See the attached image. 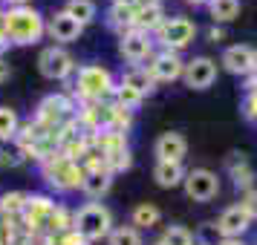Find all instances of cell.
<instances>
[{"label": "cell", "instance_id": "obj_1", "mask_svg": "<svg viewBox=\"0 0 257 245\" xmlns=\"http://www.w3.org/2000/svg\"><path fill=\"white\" fill-rule=\"evenodd\" d=\"M3 29L12 47H32L47 35V18L35 6H21V9H3Z\"/></svg>", "mask_w": 257, "mask_h": 245}, {"label": "cell", "instance_id": "obj_2", "mask_svg": "<svg viewBox=\"0 0 257 245\" xmlns=\"http://www.w3.org/2000/svg\"><path fill=\"white\" fill-rule=\"evenodd\" d=\"M116 93V78L113 72L101 64H84L75 70V95L84 104H101Z\"/></svg>", "mask_w": 257, "mask_h": 245}, {"label": "cell", "instance_id": "obj_3", "mask_svg": "<svg viewBox=\"0 0 257 245\" xmlns=\"http://www.w3.org/2000/svg\"><path fill=\"white\" fill-rule=\"evenodd\" d=\"M116 228L113 222V210L104 202H87L72 213V231H78L87 242H98L107 239V233Z\"/></svg>", "mask_w": 257, "mask_h": 245}, {"label": "cell", "instance_id": "obj_4", "mask_svg": "<svg viewBox=\"0 0 257 245\" xmlns=\"http://www.w3.org/2000/svg\"><path fill=\"white\" fill-rule=\"evenodd\" d=\"M199 29L197 24L191 21V18H182V15H176V18H165V24L156 29V44L168 52H182L188 49L194 41H197Z\"/></svg>", "mask_w": 257, "mask_h": 245}, {"label": "cell", "instance_id": "obj_5", "mask_svg": "<svg viewBox=\"0 0 257 245\" xmlns=\"http://www.w3.org/2000/svg\"><path fill=\"white\" fill-rule=\"evenodd\" d=\"M44 176H47V182L55 190H78L81 187V179H84V167L75 159L70 156H49L47 162H44Z\"/></svg>", "mask_w": 257, "mask_h": 245}, {"label": "cell", "instance_id": "obj_6", "mask_svg": "<svg viewBox=\"0 0 257 245\" xmlns=\"http://www.w3.org/2000/svg\"><path fill=\"white\" fill-rule=\"evenodd\" d=\"M78 70V64L72 58V52L67 47H44L38 55V72L47 81H70Z\"/></svg>", "mask_w": 257, "mask_h": 245}, {"label": "cell", "instance_id": "obj_7", "mask_svg": "<svg viewBox=\"0 0 257 245\" xmlns=\"http://www.w3.org/2000/svg\"><path fill=\"white\" fill-rule=\"evenodd\" d=\"M72 110H75V104H72L67 95H61V93L47 95L35 110V124H41L44 130L58 133V130H64V121L72 118Z\"/></svg>", "mask_w": 257, "mask_h": 245}, {"label": "cell", "instance_id": "obj_8", "mask_svg": "<svg viewBox=\"0 0 257 245\" xmlns=\"http://www.w3.org/2000/svg\"><path fill=\"white\" fill-rule=\"evenodd\" d=\"M118 55L127 61L130 67H142L145 61L156 55V41L153 35L142 32V29H130L124 35H118Z\"/></svg>", "mask_w": 257, "mask_h": 245}, {"label": "cell", "instance_id": "obj_9", "mask_svg": "<svg viewBox=\"0 0 257 245\" xmlns=\"http://www.w3.org/2000/svg\"><path fill=\"white\" fill-rule=\"evenodd\" d=\"M182 187H185V196L191 202H202L205 205V202L220 196V176L214 170H208V167H194V170L185 173Z\"/></svg>", "mask_w": 257, "mask_h": 245}, {"label": "cell", "instance_id": "obj_10", "mask_svg": "<svg viewBox=\"0 0 257 245\" xmlns=\"http://www.w3.org/2000/svg\"><path fill=\"white\" fill-rule=\"evenodd\" d=\"M217 72H220V64L208 55H197V58L185 61V72H182V81H185L188 90H197V93H205L214 87L217 81Z\"/></svg>", "mask_w": 257, "mask_h": 245}, {"label": "cell", "instance_id": "obj_11", "mask_svg": "<svg viewBox=\"0 0 257 245\" xmlns=\"http://www.w3.org/2000/svg\"><path fill=\"white\" fill-rule=\"evenodd\" d=\"M220 67L225 72H231L237 78H248L257 72V52L245 44H234V47H225L220 55Z\"/></svg>", "mask_w": 257, "mask_h": 245}, {"label": "cell", "instance_id": "obj_12", "mask_svg": "<svg viewBox=\"0 0 257 245\" xmlns=\"http://www.w3.org/2000/svg\"><path fill=\"white\" fill-rule=\"evenodd\" d=\"M148 72L153 75L156 84H171L179 81L182 72H185V61L179 52H168V49H159L151 61H148Z\"/></svg>", "mask_w": 257, "mask_h": 245}, {"label": "cell", "instance_id": "obj_13", "mask_svg": "<svg viewBox=\"0 0 257 245\" xmlns=\"http://www.w3.org/2000/svg\"><path fill=\"white\" fill-rule=\"evenodd\" d=\"M251 216H248V210L243 208V202H234L228 208L220 213V219H217V231H220L222 239H243V233L251 228Z\"/></svg>", "mask_w": 257, "mask_h": 245}, {"label": "cell", "instance_id": "obj_14", "mask_svg": "<svg viewBox=\"0 0 257 245\" xmlns=\"http://www.w3.org/2000/svg\"><path fill=\"white\" fill-rule=\"evenodd\" d=\"M47 35L55 41V47H67V44H75L84 35V26L75 18H70L64 9H58L47 18Z\"/></svg>", "mask_w": 257, "mask_h": 245}, {"label": "cell", "instance_id": "obj_15", "mask_svg": "<svg viewBox=\"0 0 257 245\" xmlns=\"http://www.w3.org/2000/svg\"><path fill=\"white\" fill-rule=\"evenodd\" d=\"M153 156L156 162H179L188 156V139L176 130H168V133H159V139L153 141Z\"/></svg>", "mask_w": 257, "mask_h": 245}, {"label": "cell", "instance_id": "obj_16", "mask_svg": "<svg viewBox=\"0 0 257 245\" xmlns=\"http://www.w3.org/2000/svg\"><path fill=\"white\" fill-rule=\"evenodd\" d=\"M113 187V173L107 167H93V170H84V179H81V193L90 202H98L101 196L110 193Z\"/></svg>", "mask_w": 257, "mask_h": 245}, {"label": "cell", "instance_id": "obj_17", "mask_svg": "<svg viewBox=\"0 0 257 245\" xmlns=\"http://www.w3.org/2000/svg\"><path fill=\"white\" fill-rule=\"evenodd\" d=\"M225 170L231 173L237 190L248 193V190L254 187V167H251V162H248L245 153H231V156L225 159Z\"/></svg>", "mask_w": 257, "mask_h": 245}, {"label": "cell", "instance_id": "obj_18", "mask_svg": "<svg viewBox=\"0 0 257 245\" xmlns=\"http://www.w3.org/2000/svg\"><path fill=\"white\" fill-rule=\"evenodd\" d=\"M55 213V202L49 196H41V193H35V196L26 199V208L21 216H26V222L32 225V228H47L49 216Z\"/></svg>", "mask_w": 257, "mask_h": 245}, {"label": "cell", "instance_id": "obj_19", "mask_svg": "<svg viewBox=\"0 0 257 245\" xmlns=\"http://www.w3.org/2000/svg\"><path fill=\"white\" fill-rule=\"evenodd\" d=\"M185 167L179 162H156L153 164V182L159 187H165V190H174V187H179L182 182H185Z\"/></svg>", "mask_w": 257, "mask_h": 245}, {"label": "cell", "instance_id": "obj_20", "mask_svg": "<svg viewBox=\"0 0 257 245\" xmlns=\"http://www.w3.org/2000/svg\"><path fill=\"white\" fill-rule=\"evenodd\" d=\"M118 84L130 87V90L136 95H142V98H148V95L156 90V81H153V75L148 72V67H130V70L118 78Z\"/></svg>", "mask_w": 257, "mask_h": 245}, {"label": "cell", "instance_id": "obj_21", "mask_svg": "<svg viewBox=\"0 0 257 245\" xmlns=\"http://www.w3.org/2000/svg\"><path fill=\"white\" fill-rule=\"evenodd\" d=\"M159 222H162V210L156 208L153 202H139L136 208L130 210V225L136 231H151Z\"/></svg>", "mask_w": 257, "mask_h": 245}, {"label": "cell", "instance_id": "obj_22", "mask_svg": "<svg viewBox=\"0 0 257 245\" xmlns=\"http://www.w3.org/2000/svg\"><path fill=\"white\" fill-rule=\"evenodd\" d=\"M107 26L118 32V35H124L130 29H136V9H124V6H110L104 15Z\"/></svg>", "mask_w": 257, "mask_h": 245}, {"label": "cell", "instance_id": "obj_23", "mask_svg": "<svg viewBox=\"0 0 257 245\" xmlns=\"http://www.w3.org/2000/svg\"><path fill=\"white\" fill-rule=\"evenodd\" d=\"M205 9H208L214 24H231L240 15V0H208Z\"/></svg>", "mask_w": 257, "mask_h": 245}, {"label": "cell", "instance_id": "obj_24", "mask_svg": "<svg viewBox=\"0 0 257 245\" xmlns=\"http://www.w3.org/2000/svg\"><path fill=\"white\" fill-rule=\"evenodd\" d=\"M64 12L70 15V18H75L81 26H90L98 18V6H95L93 0H67Z\"/></svg>", "mask_w": 257, "mask_h": 245}, {"label": "cell", "instance_id": "obj_25", "mask_svg": "<svg viewBox=\"0 0 257 245\" xmlns=\"http://www.w3.org/2000/svg\"><path fill=\"white\" fill-rule=\"evenodd\" d=\"M26 159H29V153L18 139L0 141V167H21Z\"/></svg>", "mask_w": 257, "mask_h": 245}, {"label": "cell", "instance_id": "obj_26", "mask_svg": "<svg viewBox=\"0 0 257 245\" xmlns=\"http://www.w3.org/2000/svg\"><path fill=\"white\" fill-rule=\"evenodd\" d=\"M18 130H21V116L18 110L9 104H0V141L18 139Z\"/></svg>", "mask_w": 257, "mask_h": 245}, {"label": "cell", "instance_id": "obj_27", "mask_svg": "<svg viewBox=\"0 0 257 245\" xmlns=\"http://www.w3.org/2000/svg\"><path fill=\"white\" fill-rule=\"evenodd\" d=\"M159 245H194V231L185 228V225H179V222H174V225H168L162 231Z\"/></svg>", "mask_w": 257, "mask_h": 245}, {"label": "cell", "instance_id": "obj_28", "mask_svg": "<svg viewBox=\"0 0 257 245\" xmlns=\"http://www.w3.org/2000/svg\"><path fill=\"white\" fill-rule=\"evenodd\" d=\"M107 245H145L142 242V231H136L133 225H116L107 233Z\"/></svg>", "mask_w": 257, "mask_h": 245}, {"label": "cell", "instance_id": "obj_29", "mask_svg": "<svg viewBox=\"0 0 257 245\" xmlns=\"http://www.w3.org/2000/svg\"><path fill=\"white\" fill-rule=\"evenodd\" d=\"M165 24V12L162 9H136V29L156 35V29Z\"/></svg>", "mask_w": 257, "mask_h": 245}, {"label": "cell", "instance_id": "obj_30", "mask_svg": "<svg viewBox=\"0 0 257 245\" xmlns=\"http://www.w3.org/2000/svg\"><path fill=\"white\" fill-rule=\"evenodd\" d=\"M26 199H29V193H24V190H12V193H3L0 196V213H9V216H21L26 208Z\"/></svg>", "mask_w": 257, "mask_h": 245}, {"label": "cell", "instance_id": "obj_31", "mask_svg": "<svg viewBox=\"0 0 257 245\" xmlns=\"http://www.w3.org/2000/svg\"><path fill=\"white\" fill-rule=\"evenodd\" d=\"M222 236L217 231V222H202L194 231V245H220Z\"/></svg>", "mask_w": 257, "mask_h": 245}, {"label": "cell", "instance_id": "obj_32", "mask_svg": "<svg viewBox=\"0 0 257 245\" xmlns=\"http://www.w3.org/2000/svg\"><path fill=\"white\" fill-rule=\"evenodd\" d=\"M243 116L257 121V87H248V93L243 98Z\"/></svg>", "mask_w": 257, "mask_h": 245}, {"label": "cell", "instance_id": "obj_33", "mask_svg": "<svg viewBox=\"0 0 257 245\" xmlns=\"http://www.w3.org/2000/svg\"><path fill=\"white\" fill-rule=\"evenodd\" d=\"M55 245H93V242H87L78 231H64V233H55Z\"/></svg>", "mask_w": 257, "mask_h": 245}, {"label": "cell", "instance_id": "obj_34", "mask_svg": "<svg viewBox=\"0 0 257 245\" xmlns=\"http://www.w3.org/2000/svg\"><path fill=\"white\" fill-rule=\"evenodd\" d=\"M243 208L248 210L251 219H257V187H251L248 193H243Z\"/></svg>", "mask_w": 257, "mask_h": 245}, {"label": "cell", "instance_id": "obj_35", "mask_svg": "<svg viewBox=\"0 0 257 245\" xmlns=\"http://www.w3.org/2000/svg\"><path fill=\"white\" fill-rule=\"evenodd\" d=\"M136 9H162V0H136Z\"/></svg>", "mask_w": 257, "mask_h": 245}, {"label": "cell", "instance_id": "obj_36", "mask_svg": "<svg viewBox=\"0 0 257 245\" xmlns=\"http://www.w3.org/2000/svg\"><path fill=\"white\" fill-rule=\"evenodd\" d=\"M222 38H225V32H222L220 26H211V29H208V41H211V44H220Z\"/></svg>", "mask_w": 257, "mask_h": 245}, {"label": "cell", "instance_id": "obj_37", "mask_svg": "<svg viewBox=\"0 0 257 245\" xmlns=\"http://www.w3.org/2000/svg\"><path fill=\"white\" fill-rule=\"evenodd\" d=\"M6 9H21V6H32V0H0Z\"/></svg>", "mask_w": 257, "mask_h": 245}, {"label": "cell", "instance_id": "obj_38", "mask_svg": "<svg viewBox=\"0 0 257 245\" xmlns=\"http://www.w3.org/2000/svg\"><path fill=\"white\" fill-rule=\"evenodd\" d=\"M110 6H124V9H136V0H110Z\"/></svg>", "mask_w": 257, "mask_h": 245}, {"label": "cell", "instance_id": "obj_39", "mask_svg": "<svg viewBox=\"0 0 257 245\" xmlns=\"http://www.w3.org/2000/svg\"><path fill=\"white\" fill-rule=\"evenodd\" d=\"M9 75H12V70H9V64H3V58H0V84L6 81Z\"/></svg>", "mask_w": 257, "mask_h": 245}, {"label": "cell", "instance_id": "obj_40", "mask_svg": "<svg viewBox=\"0 0 257 245\" xmlns=\"http://www.w3.org/2000/svg\"><path fill=\"white\" fill-rule=\"evenodd\" d=\"M220 245H248V242H245V239H222Z\"/></svg>", "mask_w": 257, "mask_h": 245}, {"label": "cell", "instance_id": "obj_41", "mask_svg": "<svg viewBox=\"0 0 257 245\" xmlns=\"http://www.w3.org/2000/svg\"><path fill=\"white\" fill-rule=\"evenodd\" d=\"M185 3H194V6H205L208 0H185Z\"/></svg>", "mask_w": 257, "mask_h": 245}, {"label": "cell", "instance_id": "obj_42", "mask_svg": "<svg viewBox=\"0 0 257 245\" xmlns=\"http://www.w3.org/2000/svg\"><path fill=\"white\" fill-rule=\"evenodd\" d=\"M153 245H159V242H153Z\"/></svg>", "mask_w": 257, "mask_h": 245}]
</instances>
